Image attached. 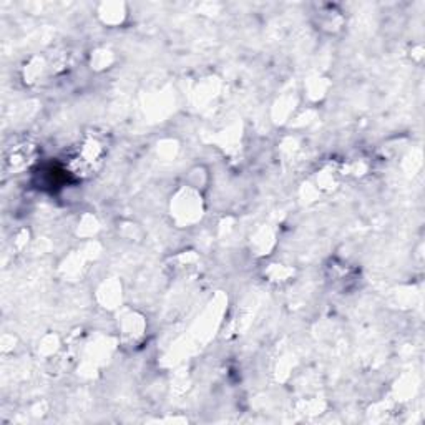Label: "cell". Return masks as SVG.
Returning <instances> with one entry per match:
<instances>
[{
    "mask_svg": "<svg viewBox=\"0 0 425 425\" xmlns=\"http://www.w3.org/2000/svg\"><path fill=\"white\" fill-rule=\"evenodd\" d=\"M105 155V146L97 136L87 138L78 148L75 156L72 158L70 170L78 176H88L97 170L102 163V158Z\"/></svg>",
    "mask_w": 425,
    "mask_h": 425,
    "instance_id": "1",
    "label": "cell"
},
{
    "mask_svg": "<svg viewBox=\"0 0 425 425\" xmlns=\"http://www.w3.org/2000/svg\"><path fill=\"white\" fill-rule=\"evenodd\" d=\"M28 158H31V148L26 145H21V148H14L11 155L7 158L9 165H12V168H22L26 166V163H28Z\"/></svg>",
    "mask_w": 425,
    "mask_h": 425,
    "instance_id": "2",
    "label": "cell"
}]
</instances>
